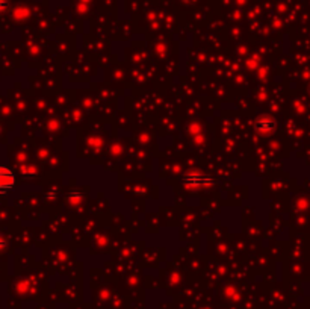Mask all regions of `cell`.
Masks as SVG:
<instances>
[{"mask_svg":"<svg viewBox=\"0 0 310 309\" xmlns=\"http://www.w3.org/2000/svg\"><path fill=\"white\" fill-rule=\"evenodd\" d=\"M5 249H6V241H5V238L0 237V252L5 250Z\"/></svg>","mask_w":310,"mask_h":309,"instance_id":"4","label":"cell"},{"mask_svg":"<svg viewBox=\"0 0 310 309\" xmlns=\"http://www.w3.org/2000/svg\"><path fill=\"white\" fill-rule=\"evenodd\" d=\"M185 184L189 187V188H200V187H207V185H212L213 180L210 177H207L205 174H200L197 171H191L188 173L185 177H183Z\"/></svg>","mask_w":310,"mask_h":309,"instance_id":"2","label":"cell"},{"mask_svg":"<svg viewBox=\"0 0 310 309\" xmlns=\"http://www.w3.org/2000/svg\"><path fill=\"white\" fill-rule=\"evenodd\" d=\"M15 187V174L8 166H0V196L8 194Z\"/></svg>","mask_w":310,"mask_h":309,"instance_id":"1","label":"cell"},{"mask_svg":"<svg viewBox=\"0 0 310 309\" xmlns=\"http://www.w3.org/2000/svg\"><path fill=\"white\" fill-rule=\"evenodd\" d=\"M276 123L271 117H259L258 121H256V129L262 134H268L274 129Z\"/></svg>","mask_w":310,"mask_h":309,"instance_id":"3","label":"cell"}]
</instances>
